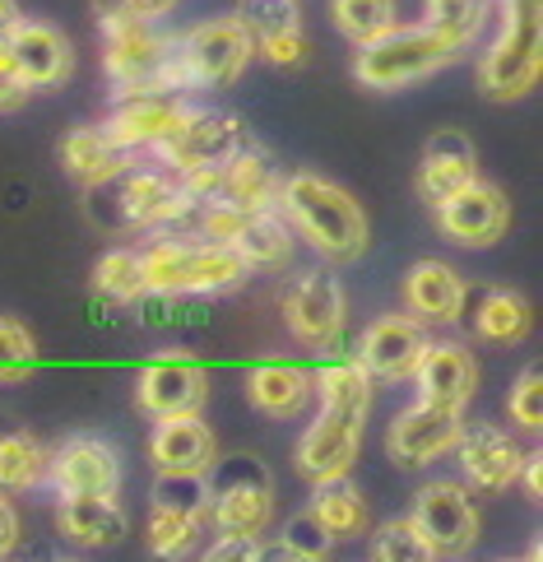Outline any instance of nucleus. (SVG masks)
<instances>
[{
  "mask_svg": "<svg viewBox=\"0 0 543 562\" xmlns=\"http://www.w3.org/2000/svg\"><path fill=\"white\" fill-rule=\"evenodd\" d=\"M56 158H60V172H66L70 182L89 187V182H103L108 172H116L131 154H126V149H116L103 126H75V131L60 135Z\"/></svg>",
  "mask_w": 543,
  "mask_h": 562,
  "instance_id": "obj_32",
  "label": "nucleus"
},
{
  "mask_svg": "<svg viewBox=\"0 0 543 562\" xmlns=\"http://www.w3.org/2000/svg\"><path fill=\"white\" fill-rule=\"evenodd\" d=\"M93 293L108 297L116 307H135V297L145 293V266H139V247H112L98 256L93 266Z\"/></svg>",
  "mask_w": 543,
  "mask_h": 562,
  "instance_id": "obj_35",
  "label": "nucleus"
},
{
  "mask_svg": "<svg viewBox=\"0 0 543 562\" xmlns=\"http://www.w3.org/2000/svg\"><path fill=\"white\" fill-rule=\"evenodd\" d=\"M103 29V75L112 79V98L131 93H191L186 66L177 52V33L158 29V19L112 14L98 19Z\"/></svg>",
  "mask_w": 543,
  "mask_h": 562,
  "instance_id": "obj_2",
  "label": "nucleus"
},
{
  "mask_svg": "<svg viewBox=\"0 0 543 562\" xmlns=\"http://www.w3.org/2000/svg\"><path fill=\"white\" fill-rule=\"evenodd\" d=\"M205 526H210V520H200V516L149 507V526H145L149 553H158V558H186L195 549V539L205 535Z\"/></svg>",
  "mask_w": 543,
  "mask_h": 562,
  "instance_id": "obj_39",
  "label": "nucleus"
},
{
  "mask_svg": "<svg viewBox=\"0 0 543 562\" xmlns=\"http://www.w3.org/2000/svg\"><path fill=\"white\" fill-rule=\"evenodd\" d=\"M210 562H256L260 558V535H237V530H218L205 549Z\"/></svg>",
  "mask_w": 543,
  "mask_h": 562,
  "instance_id": "obj_44",
  "label": "nucleus"
},
{
  "mask_svg": "<svg viewBox=\"0 0 543 562\" xmlns=\"http://www.w3.org/2000/svg\"><path fill=\"white\" fill-rule=\"evenodd\" d=\"M37 372V339L19 316H0V386H19Z\"/></svg>",
  "mask_w": 543,
  "mask_h": 562,
  "instance_id": "obj_40",
  "label": "nucleus"
},
{
  "mask_svg": "<svg viewBox=\"0 0 543 562\" xmlns=\"http://www.w3.org/2000/svg\"><path fill=\"white\" fill-rule=\"evenodd\" d=\"M470 47H460L455 37L437 33L428 24H391L386 33L358 43L353 56V79L372 93H395V89H409L432 79L437 70L455 66Z\"/></svg>",
  "mask_w": 543,
  "mask_h": 562,
  "instance_id": "obj_4",
  "label": "nucleus"
},
{
  "mask_svg": "<svg viewBox=\"0 0 543 562\" xmlns=\"http://www.w3.org/2000/svg\"><path fill=\"white\" fill-rule=\"evenodd\" d=\"M460 428H465L460 409L432 405V400H418V405L399 409L391 418V428H386V456L395 460L399 470H422V465H432V460L455 451Z\"/></svg>",
  "mask_w": 543,
  "mask_h": 562,
  "instance_id": "obj_15",
  "label": "nucleus"
},
{
  "mask_svg": "<svg viewBox=\"0 0 543 562\" xmlns=\"http://www.w3.org/2000/svg\"><path fill=\"white\" fill-rule=\"evenodd\" d=\"M210 484V526L237 535H265L274 520V474L256 456H228L205 470Z\"/></svg>",
  "mask_w": 543,
  "mask_h": 562,
  "instance_id": "obj_7",
  "label": "nucleus"
},
{
  "mask_svg": "<svg viewBox=\"0 0 543 562\" xmlns=\"http://www.w3.org/2000/svg\"><path fill=\"white\" fill-rule=\"evenodd\" d=\"M149 507H163V512H181V516L210 520V484H205V474H172V470H158L154 488H149Z\"/></svg>",
  "mask_w": 543,
  "mask_h": 562,
  "instance_id": "obj_38",
  "label": "nucleus"
},
{
  "mask_svg": "<svg viewBox=\"0 0 543 562\" xmlns=\"http://www.w3.org/2000/svg\"><path fill=\"white\" fill-rule=\"evenodd\" d=\"M330 14H335V29L358 47L367 37L386 33L391 24H399V0H335Z\"/></svg>",
  "mask_w": 543,
  "mask_h": 562,
  "instance_id": "obj_37",
  "label": "nucleus"
},
{
  "mask_svg": "<svg viewBox=\"0 0 543 562\" xmlns=\"http://www.w3.org/2000/svg\"><path fill=\"white\" fill-rule=\"evenodd\" d=\"M451 326H460L470 339H478V345H520V339H530V330H534V312L516 289L465 284Z\"/></svg>",
  "mask_w": 543,
  "mask_h": 562,
  "instance_id": "obj_17",
  "label": "nucleus"
},
{
  "mask_svg": "<svg viewBox=\"0 0 543 562\" xmlns=\"http://www.w3.org/2000/svg\"><path fill=\"white\" fill-rule=\"evenodd\" d=\"M312 512L320 516V526L330 530V539H358V535H367V520H372L367 497H362V488L353 484L349 474L312 484Z\"/></svg>",
  "mask_w": 543,
  "mask_h": 562,
  "instance_id": "obj_33",
  "label": "nucleus"
},
{
  "mask_svg": "<svg viewBox=\"0 0 543 562\" xmlns=\"http://www.w3.org/2000/svg\"><path fill=\"white\" fill-rule=\"evenodd\" d=\"M210 400V368L186 349L154 353L135 376V405L149 418L163 414H200Z\"/></svg>",
  "mask_w": 543,
  "mask_h": 562,
  "instance_id": "obj_11",
  "label": "nucleus"
},
{
  "mask_svg": "<svg viewBox=\"0 0 543 562\" xmlns=\"http://www.w3.org/2000/svg\"><path fill=\"white\" fill-rule=\"evenodd\" d=\"M5 52H10V66L14 75L24 79V89H60L66 79L75 75V47L70 37L60 33L47 19H19L14 33L5 37Z\"/></svg>",
  "mask_w": 543,
  "mask_h": 562,
  "instance_id": "obj_19",
  "label": "nucleus"
},
{
  "mask_svg": "<svg viewBox=\"0 0 543 562\" xmlns=\"http://www.w3.org/2000/svg\"><path fill=\"white\" fill-rule=\"evenodd\" d=\"M139 266H145V293H172V297L233 293L251 279L247 260L228 243L177 237V233H158L154 243L139 251Z\"/></svg>",
  "mask_w": 543,
  "mask_h": 562,
  "instance_id": "obj_3",
  "label": "nucleus"
},
{
  "mask_svg": "<svg viewBox=\"0 0 543 562\" xmlns=\"http://www.w3.org/2000/svg\"><path fill=\"white\" fill-rule=\"evenodd\" d=\"M241 24H247L256 52L270 66H302L307 61V29H302L297 0H241Z\"/></svg>",
  "mask_w": 543,
  "mask_h": 562,
  "instance_id": "obj_26",
  "label": "nucleus"
},
{
  "mask_svg": "<svg viewBox=\"0 0 543 562\" xmlns=\"http://www.w3.org/2000/svg\"><path fill=\"white\" fill-rule=\"evenodd\" d=\"M47 484V447L24 424L0 414V493H33Z\"/></svg>",
  "mask_w": 543,
  "mask_h": 562,
  "instance_id": "obj_31",
  "label": "nucleus"
},
{
  "mask_svg": "<svg viewBox=\"0 0 543 562\" xmlns=\"http://www.w3.org/2000/svg\"><path fill=\"white\" fill-rule=\"evenodd\" d=\"M483 10H488V0H428L422 24L455 37L460 47H470L478 37V29H483Z\"/></svg>",
  "mask_w": 543,
  "mask_h": 562,
  "instance_id": "obj_41",
  "label": "nucleus"
},
{
  "mask_svg": "<svg viewBox=\"0 0 543 562\" xmlns=\"http://www.w3.org/2000/svg\"><path fill=\"white\" fill-rule=\"evenodd\" d=\"M218 456L214 428L200 414H163L154 418L149 432V460L154 470H172V474H205Z\"/></svg>",
  "mask_w": 543,
  "mask_h": 562,
  "instance_id": "obj_25",
  "label": "nucleus"
},
{
  "mask_svg": "<svg viewBox=\"0 0 543 562\" xmlns=\"http://www.w3.org/2000/svg\"><path fill=\"white\" fill-rule=\"evenodd\" d=\"M177 52H181V66H186L191 89H228L247 75L256 43L247 24H241V14H218L177 33Z\"/></svg>",
  "mask_w": 543,
  "mask_h": 562,
  "instance_id": "obj_8",
  "label": "nucleus"
},
{
  "mask_svg": "<svg viewBox=\"0 0 543 562\" xmlns=\"http://www.w3.org/2000/svg\"><path fill=\"white\" fill-rule=\"evenodd\" d=\"M409 516L428 539L432 558H465L478 544V507L465 484H451V479L422 484Z\"/></svg>",
  "mask_w": 543,
  "mask_h": 562,
  "instance_id": "obj_12",
  "label": "nucleus"
},
{
  "mask_svg": "<svg viewBox=\"0 0 543 562\" xmlns=\"http://www.w3.org/2000/svg\"><path fill=\"white\" fill-rule=\"evenodd\" d=\"M520 488H525L534 502L543 497V456L539 451H525V465H520V479H516Z\"/></svg>",
  "mask_w": 543,
  "mask_h": 562,
  "instance_id": "obj_48",
  "label": "nucleus"
},
{
  "mask_svg": "<svg viewBox=\"0 0 543 562\" xmlns=\"http://www.w3.org/2000/svg\"><path fill=\"white\" fill-rule=\"evenodd\" d=\"M474 177H478V149L465 131L441 126L437 135H428L422 158H418V177H414V187L428 205H441V200L455 195L460 187H470Z\"/></svg>",
  "mask_w": 543,
  "mask_h": 562,
  "instance_id": "obj_23",
  "label": "nucleus"
},
{
  "mask_svg": "<svg viewBox=\"0 0 543 562\" xmlns=\"http://www.w3.org/2000/svg\"><path fill=\"white\" fill-rule=\"evenodd\" d=\"M372 553L381 562H432V549H428V539H422V530L414 526V516H391L386 526L376 530Z\"/></svg>",
  "mask_w": 543,
  "mask_h": 562,
  "instance_id": "obj_42",
  "label": "nucleus"
},
{
  "mask_svg": "<svg viewBox=\"0 0 543 562\" xmlns=\"http://www.w3.org/2000/svg\"><path fill=\"white\" fill-rule=\"evenodd\" d=\"M191 108L195 103H186V93H131V98H116L103 131L116 149L139 154V149L163 145V139L186 122Z\"/></svg>",
  "mask_w": 543,
  "mask_h": 562,
  "instance_id": "obj_20",
  "label": "nucleus"
},
{
  "mask_svg": "<svg viewBox=\"0 0 543 562\" xmlns=\"http://www.w3.org/2000/svg\"><path fill=\"white\" fill-rule=\"evenodd\" d=\"M228 247L247 260V270H284L293 260V228L279 210H251L241 228L228 237Z\"/></svg>",
  "mask_w": 543,
  "mask_h": 562,
  "instance_id": "obj_30",
  "label": "nucleus"
},
{
  "mask_svg": "<svg viewBox=\"0 0 543 562\" xmlns=\"http://www.w3.org/2000/svg\"><path fill=\"white\" fill-rule=\"evenodd\" d=\"M19 535H24V520H19V507L10 502V493H0V558H10L19 549Z\"/></svg>",
  "mask_w": 543,
  "mask_h": 562,
  "instance_id": "obj_47",
  "label": "nucleus"
},
{
  "mask_svg": "<svg viewBox=\"0 0 543 562\" xmlns=\"http://www.w3.org/2000/svg\"><path fill=\"white\" fill-rule=\"evenodd\" d=\"M409 376L418 386V400H432V405L465 414V405L478 391V358L460 339H428Z\"/></svg>",
  "mask_w": 543,
  "mask_h": 562,
  "instance_id": "obj_21",
  "label": "nucleus"
},
{
  "mask_svg": "<svg viewBox=\"0 0 543 562\" xmlns=\"http://www.w3.org/2000/svg\"><path fill=\"white\" fill-rule=\"evenodd\" d=\"M362 428H367V414L362 409H330L320 405L316 424H307L297 441V474L307 484H320V479H339L353 474L358 451H362Z\"/></svg>",
  "mask_w": 543,
  "mask_h": 562,
  "instance_id": "obj_14",
  "label": "nucleus"
},
{
  "mask_svg": "<svg viewBox=\"0 0 543 562\" xmlns=\"http://www.w3.org/2000/svg\"><path fill=\"white\" fill-rule=\"evenodd\" d=\"M274 210L284 214L289 228L320 260H330V266H353V260L367 256V243H372L367 210H362L339 182H330V177H320L312 168L284 172L279 177V205Z\"/></svg>",
  "mask_w": 543,
  "mask_h": 562,
  "instance_id": "obj_1",
  "label": "nucleus"
},
{
  "mask_svg": "<svg viewBox=\"0 0 543 562\" xmlns=\"http://www.w3.org/2000/svg\"><path fill=\"white\" fill-rule=\"evenodd\" d=\"M437 210V228L441 237H451L455 247H497L501 237H507L511 228V200L501 187L483 182V177H474L470 187H460L455 195H446Z\"/></svg>",
  "mask_w": 543,
  "mask_h": 562,
  "instance_id": "obj_13",
  "label": "nucleus"
},
{
  "mask_svg": "<svg viewBox=\"0 0 543 562\" xmlns=\"http://www.w3.org/2000/svg\"><path fill=\"white\" fill-rule=\"evenodd\" d=\"M312 395L330 409L372 414V376L362 372L358 358H339V363H326L320 372H312Z\"/></svg>",
  "mask_w": 543,
  "mask_h": 562,
  "instance_id": "obj_34",
  "label": "nucleus"
},
{
  "mask_svg": "<svg viewBox=\"0 0 543 562\" xmlns=\"http://www.w3.org/2000/svg\"><path fill=\"white\" fill-rule=\"evenodd\" d=\"M279 312H284V326L302 349H330L344 335L349 297L330 270H302L279 297Z\"/></svg>",
  "mask_w": 543,
  "mask_h": 562,
  "instance_id": "obj_9",
  "label": "nucleus"
},
{
  "mask_svg": "<svg viewBox=\"0 0 543 562\" xmlns=\"http://www.w3.org/2000/svg\"><path fill=\"white\" fill-rule=\"evenodd\" d=\"M247 400H251V409L270 414V418H293L307 409V400H312V372L297 363H284V358L256 363L247 372Z\"/></svg>",
  "mask_w": 543,
  "mask_h": 562,
  "instance_id": "obj_29",
  "label": "nucleus"
},
{
  "mask_svg": "<svg viewBox=\"0 0 543 562\" xmlns=\"http://www.w3.org/2000/svg\"><path fill=\"white\" fill-rule=\"evenodd\" d=\"M177 10V0H93V14L98 19H112V14H131V19H163Z\"/></svg>",
  "mask_w": 543,
  "mask_h": 562,
  "instance_id": "obj_45",
  "label": "nucleus"
},
{
  "mask_svg": "<svg viewBox=\"0 0 543 562\" xmlns=\"http://www.w3.org/2000/svg\"><path fill=\"white\" fill-rule=\"evenodd\" d=\"M507 414L520 432H539L543 428V372L539 363H530L525 372L516 376V386L507 395Z\"/></svg>",
  "mask_w": 543,
  "mask_h": 562,
  "instance_id": "obj_43",
  "label": "nucleus"
},
{
  "mask_svg": "<svg viewBox=\"0 0 543 562\" xmlns=\"http://www.w3.org/2000/svg\"><path fill=\"white\" fill-rule=\"evenodd\" d=\"M460 293H465V279H460L446 260H418L405 274V307L422 326H451Z\"/></svg>",
  "mask_w": 543,
  "mask_h": 562,
  "instance_id": "obj_28",
  "label": "nucleus"
},
{
  "mask_svg": "<svg viewBox=\"0 0 543 562\" xmlns=\"http://www.w3.org/2000/svg\"><path fill=\"white\" fill-rule=\"evenodd\" d=\"M131 516L116 493H66L56 497V530L75 549H112Z\"/></svg>",
  "mask_w": 543,
  "mask_h": 562,
  "instance_id": "obj_24",
  "label": "nucleus"
},
{
  "mask_svg": "<svg viewBox=\"0 0 543 562\" xmlns=\"http://www.w3.org/2000/svg\"><path fill=\"white\" fill-rule=\"evenodd\" d=\"M47 484L66 493H121V451L98 432H70L47 451Z\"/></svg>",
  "mask_w": 543,
  "mask_h": 562,
  "instance_id": "obj_16",
  "label": "nucleus"
},
{
  "mask_svg": "<svg viewBox=\"0 0 543 562\" xmlns=\"http://www.w3.org/2000/svg\"><path fill=\"white\" fill-rule=\"evenodd\" d=\"M24 103H29V89H24V79H19L14 66H10L5 43H0V112H19Z\"/></svg>",
  "mask_w": 543,
  "mask_h": 562,
  "instance_id": "obj_46",
  "label": "nucleus"
},
{
  "mask_svg": "<svg viewBox=\"0 0 543 562\" xmlns=\"http://www.w3.org/2000/svg\"><path fill=\"white\" fill-rule=\"evenodd\" d=\"M330 549H335V539H330L326 526H320V516H316L312 507L297 512V516H289V526H284V535H279L274 544H265V539H260V558L320 562V558H330Z\"/></svg>",
  "mask_w": 543,
  "mask_h": 562,
  "instance_id": "obj_36",
  "label": "nucleus"
},
{
  "mask_svg": "<svg viewBox=\"0 0 543 562\" xmlns=\"http://www.w3.org/2000/svg\"><path fill=\"white\" fill-rule=\"evenodd\" d=\"M455 456H460V474H465V488L470 493H511L520 465H525V451L516 447V437L497 424H470L460 428L455 441Z\"/></svg>",
  "mask_w": 543,
  "mask_h": 562,
  "instance_id": "obj_18",
  "label": "nucleus"
},
{
  "mask_svg": "<svg viewBox=\"0 0 543 562\" xmlns=\"http://www.w3.org/2000/svg\"><path fill=\"white\" fill-rule=\"evenodd\" d=\"M177 200V177L158 164H135L126 158L103 182L84 187V214L103 233H163Z\"/></svg>",
  "mask_w": 543,
  "mask_h": 562,
  "instance_id": "obj_5",
  "label": "nucleus"
},
{
  "mask_svg": "<svg viewBox=\"0 0 543 562\" xmlns=\"http://www.w3.org/2000/svg\"><path fill=\"white\" fill-rule=\"evenodd\" d=\"M543 75V0H501V33L478 61V89L493 103L525 98Z\"/></svg>",
  "mask_w": 543,
  "mask_h": 562,
  "instance_id": "obj_6",
  "label": "nucleus"
},
{
  "mask_svg": "<svg viewBox=\"0 0 543 562\" xmlns=\"http://www.w3.org/2000/svg\"><path fill=\"white\" fill-rule=\"evenodd\" d=\"M279 172L270 164V154L260 145H241L228 164H218V195L214 200H228V205L241 210H274L279 205Z\"/></svg>",
  "mask_w": 543,
  "mask_h": 562,
  "instance_id": "obj_27",
  "label": "nucleus"
},
{
  "mask_svg": "<svg viewBox=\"0 0 543 562\" xmlns=\"http://www.w3.org/2000/svg\"><path fill=\"white\" fill-rule=\"evenodd\" d=\"M247 145V126L233 112L218 108H191L163 145H154L149 154L163 164L168 172H195V168H218Z\"/></svg>",
  "mask_w": 543,
  "mask_h": 562,
  "instance_id": "obj_10",
  "label": "nucleus"
},
{
  "mask_svg": "<svg viewBox=\"0 0 543 562\" xmlns=\"http://www.w3.org/2000/svg\"><path fill=\"white\" fill-rule=\"evenodd\" d=\"M24 19V10H19V0H0V43L14 33V24Z\"/></svg>",
  "mask_w": 543,
  "mask_h": 562,
  "instance_id": "obj_49",
  "label": "nucleus"
},
{
  "mask_svg": "<svg viewBox=\"0 0 543 562\" xmlns=\"http://www.w3.org/2000/svg\"><path fill=\"white\" fill-rule=\"evenodd\" d=\"M428 326H422L418 316L409 312H386L376 316L367 330H362L353 358L362 363V372L367 376H381V381H405L418 363L422 345H428Z\"/></svg>",
  "mask_w": 543,
  "mask_h": 562,
  "instance_id": "obj_22",
  "label": "nucleus"
}]
</instances>
